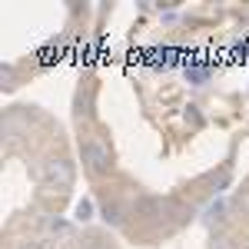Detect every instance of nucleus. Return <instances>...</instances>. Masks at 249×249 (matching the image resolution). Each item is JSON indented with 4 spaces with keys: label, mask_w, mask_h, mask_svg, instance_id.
<instances>
[{
    "label": "nucleus",
    "mask_w": 249,
    "mask_h": 249,
    "mask_svg": "<svg viewBox=\"0 0 249 249\" xmlns=\"http://www.w3.org/2000/svg\"><path fill=\"white\" fill-rule=\"evenodd\" d=\"M73 163L67 160V156H50V160H43V166H40V179L47 183V186H53V190H67V186H73Z\"/></svg>",
    "instance_id": "1"
},
{
    "label": "nucleus",
    "mask_w": 249,
    "mask_h": 249,
    "mask_svg": "<svg viewBox=\"0 0 249 249\" xmlns=\"http://www.w3.org/2000/svg\"><path fill=\"white\" fill-rule=\"evenodd\" d=\"M80 156H83V166L90 173H110V146L103 143V140H96V136H90V140H83V146H80Z\"/></svg>",
    "instance_id": "2"
},
{
    "label": "nucleus",
    "mask_w": 249,
    "mask_h": 249,
    "mask_svg": "<svg viewBox=\"0 0 249 249\" xmlns=\"http://www.w3.org/2000/svg\"><path fill=\"white\" fill-rule=\"evenodd\" d=\"M136 210L143 213V216H150V219H166L170 213H183L176 203L163 199V196H146V199H140V206H136Z\"/></svg>",
    "instance_id": "3"
},
{
    "label": "nucleus",
    "mask_w": 249,
    "mask_h": 249,
    "mask_svg": "<svg viewBox=\"0 0 249 249\" xmlns=\"http://www.w3.org/2000/svg\"><path fill=\"white\" fill-rule=\"evenodd\" d=\"M236 206H239V210H243V213L249 216V186H246V190H239V193H236Z\"/></svg>",
    "instance_id": "4"
},
{
    "label": "nucleus",
    "mask_w": 249,
    "mask_h": 249,
    "mask_svg": "<svg viewBox=\"0 0 249 249\" xmlns=\"http://www.w3.org/2000/svg\"><path fill=\"white\" fill-rule=\"evenodd\" d=\"M17 249H47V243H40V239H27V243H20Z\"/></svg>",
    "instance_id": "5"
},
{
    "label": "nucleus",
    "mask_w": 249,
    "mask_h": 249,
    "mask_svg": "<svg viewBox=\"0 0 249 249\" xmlns=\"http://www.w3.org/2000/svg\"><path fill=\"white\" fill-rule=\"evenodd\" d=\"M213 249H232V239L219 236V239H213Z\"/></svg>",
    "instance_id": "6"
},
{
    "label": "nucleus",
    "mask_w": 249,
    "mask_h": 249,
    "mask_svg": "<svg viewBox=\"0 0 249 249\" xmlns=\"http://www.w3.org/2000/svg\"><path fill=\"white\" fill-rule=\"evenodd\" d=\"M77 216H80V219H87V216H90V203H80V206H77Z\"/></svg>",
    "instance_id": "7"
},
{
    "label": "nucleus",
    "mask_w": 249,
    "mask_h": 249,
    "mask_svg": "<svg viewBox=\"0 0 249 249\" xmlns=\"http://www.w3.org/2000/svg\"><path fill=\"white\" fill-rule=\"evenodd\" d=\"M83 249H103V246H83Z\"/></svg>",
    "instance_id": "8"
}]
</instances>
